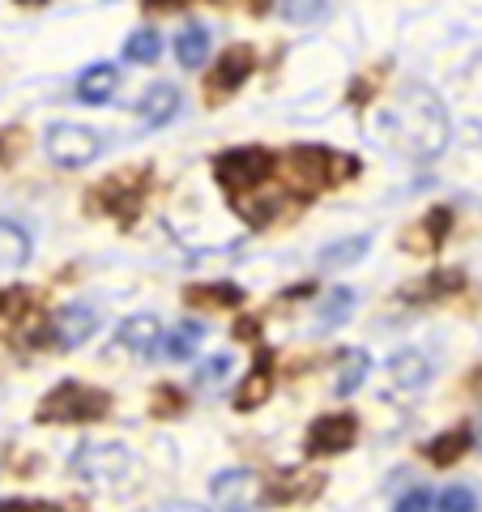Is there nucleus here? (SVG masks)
I'll return each instance as SVG.
<instances>
[{
	"mask_svg": "<svg viewBox=\"0 0 482 512\" xmlns=\"http://www.w3.org/2000/svg\"><path fill=\"white\" fill-rule=\"evenodd\" d=\"M461 286H465V274H461V269H436V274H427L423 282L401 286V299H406V303H436V299L457 295Z\"/></svg>",
	"mask_w": 482,
	"mask_h": 512,
	"instance_id": "15",
	"label": "nucleus"
},
{
	"mask_svg": "<svg viewBox=\"0 0 482 512\" xmlns=\"http://www.w3.org/2000/svg\"><path fill=\"white\" fill-rule=\"evenodd\" d=\"M227 372H231V355H214L210 363L197 367V384H218Z\"/></svg>",
	"mask_w": 482,
	"mask_h": 512,
	"instance_id": "34",
	"label": "nucleus"
},
{
	"mask_svg": "<svg viewBox=\"0 0 482 512\" xmlns=\"http://www.w3.org/2000/svg\"><path fill=\"white\" fill-rule=\"evenodd\" d=\"M111 414V393L82 380H60L39 402L35 423H99Z\"/></svg>",
	"mask_w": 482,
	"mask_h": 512,
	"instance_id": "3",
	"label": "nucleus"
},
{
	"mask_svg": "<svg viewBox=\"0 0 482 512\" xmlns=\"http://www.w3.org/2000/svg\"><path fill=\"white\" fill-rule=\"evenodd\" d=\"M201 338H205V325H201V320H184V325H175V329L167 333L163 355H167V359H175V363H184V359L197 355Z\"/></svg>",
	"mask_w": 482,
	"mask_h": 512,
	"instance_id": "24",
	"label": "nucleus"
},
{
	"mask_svg": "<svg viewBox=\"0 0 482 512\" xmlns=\"http://www.w3.org/2000/svg\"><path fill=\"white\" fill-rule=\"evenodd\" d=\"M355 175H359V158L333 154L325 146H295L286 154V180L295 184L299 197L320 192L329 184H342V180H355Z\"/></svg>",
	"mask_w": 482,
	"mask_h": 512,
	"instance_id": "2",
	"label": "nucleus"
},
{
	"mask_svg": "<svg viewBox=\"0 0 482 512\" xmlns=\"http://www.w3.org/2000/svg\"><path fill=\"white\" fill-rule=\"evenodd\" d=\"M18 5H26V9H35V5H52V0H18Z\"/></svg>",
	"mask_w": 482,
	"mask_h": 512,
	"instance_id": "39",
	"label": "nucleus"
},
{
	"mask_svg": "<svg viewBox=\"0 0 482 512\" xmlns=\"http://www.w3.org/2000/svg\"><path fill=\"white\" fill-rule=\"evenodd\" d=\"M141 512H210V508L188 504V500H175V504H154V508H141Z\"/></svg>",
	"mask_w": 482,
	"mask_h": 512,
	"instance_id": "36",
	"label": "nucleus"
},
{
	"mask_svg": "<svg viewBox=\"0 0 482 512\" xmlns=\"http://www.w3.org/2000/svg\"><path fill=\"white\" fill-rule=\"evenodd\" d=\"M440 512H478V500L470 487H444V495L436 500Z\"/></svg>",
	"mask_w": 482,
	"mask_h": 512,
	"instance_id": "32",
	"label": "nucleus"
},
{
	"mask_svg": "<svg viewBox=\"0 0 482 512\" xmlns=\"http://www.w3.org/2000/svg\"><path fill=\"white\" fill-rule=\"evenodd\" d=\"M252 69H256V52L252 47H227V52L218 56V64L210 69V82H205V94L210 99H222V94H235L239 86L252 77Z\"/></svg>",
	"mask_w": 482,
	"mask_h": 512,
	"instance_id": "10",
	"label": "nucleus"
},
{
	"mask_svg": "<svg viewBox=\"0 0 482 512\" xmlns=\"http://www.w3.org/2000/svg\"><path fill=\"white\" fill-rule=\"evenodd\" d=\"M184 303H192V308H244V286H235V282H201V286H188Z\"/></svg>",
	"mask_w": 482,
	"mask_h": 512,
	"instance_id": "19",
	"label": "nucleus"
},
{
	"mask_svg": "<svg viewBox=\"0 0 482 512\" xmlns=\"http://www.w3.org/2000/svg\"><path fill=\"white\" fill-rule=\"evenodd\" d=\"M146 197H150V167H141V171L128 167L120 175H111V180H103L99 188H90L86 205H90V214H111L124 227H133Z\"/></svg>",
	"mask_w": 482,
	"mask_h": 512,
	"instance_id": "4",
	"label": "nucleus"
},
{
	"mask_svg": "<svg viewBox=\"0 0 482 512\" xmlns=\"http://www.w3.org/2000/svg\"><path fill=\"white\" fill-rule=\"evenodd\" d=\"M43 150L56 167L77 171V167H90L94 158L103 154V137L86 124H52L43 137Z\"/></svg>",
	"mask_w": 482,
	"mask_h": 512,
	"instance_id": "6",
	"label": "nucleus"
},
{
	"mask_svg": "<svg viewBox=\"0 0 482 512\" xmlns=\"http://www.w3.org/2000/svg\"><path fill=\"white\" fill-rule=\"evenodd\" d=\"M380 128L410 158H436L448 146V111L436 99V90H427L419 82L401 86V94L380 116Z\"/></svg>",
	"mask_w": 482,
	"mask_h": 512,
	"instance_id": "1",
	"label": "nucleus"
},
{
	"mask_svg": "<svg viewBox=\"0 0 482 512\" xmlns=\"http://www.w3.org/2000/svg\"><path fill=\"white\" fill-rule=\"evenodd\" d=\"M431 376V367L427 359L419 355V350H401V355L389 359V367H384V380H389V393L393 397H410V393H419L423 384Z\"/></svg>",
	"mask_w": 482,
	"mask_h": 512,
	"instance_id": "13",
	"label": "nucleus"
},
{
	"mask_svg": "<svg viewBox=\"0 0 482 512\" xmlns=\"http://www.w3.org/2000/svg\"><path fill=\"white\" fill-rule=\"evenodd\" d=\"M137 111H141V124L163 128L167 120H175V111H180V90L175 86H154L146 99L137 103Z\"/></svg>",
	"mask_w": 482,
	"mask_h": 512,
	"instance_id": "21",
	"label": "nucleus"
},
{
	"mask_svg": "<svg viewBox=\"0 0 482 512\" xmlns=\"http://www.w3.org/2000/svg\"><path fill=\"white\" fill-rule=\"evenodd\" d=\"M367 248H372V235H355V239H342V244H329L316 261L320 269H342V265H355L359 256H367Z\"/></svg>",
	"mask_w": 482,
	"mask_h": 512,
	"instance_id": "26",
	"label": "nucleus"
},
{
	"mask_svg": "<svg viewBox=\"0 0 482 512\" xmlns=\"http://www.w3.org/2000/svg\"><path fill=\"white\" fill-rule=\"evenodd\" d=\"M141 5H146L150 13H175V9H184L188 0H141Z\"/></svg>",
	"mask_w": 482,
	"mask_h": 512,
	"instance_id": "37",
	"label": "nucleus"
},
{
	"mask_svg": "<svg viewBox=\"0 0 482 512\" xmlns=\"http://www.w3.org/2000/svg\"><path fill=\"white\" fill-rule=\"evenodd\" d=\"M273 171H278V158H273L265 146H235V150H222L214 158V175H218V184L227 192L261 188Z\"/></svg>",
	"mask_w": 482,
	"mask_h": 512,
	"instance_id": "5",
	"label": "nucleus"
},
{
	"mask_svg": "<svg viewBox=\"0 0 482 512\" xmlns=\"http://www.w3.org/2000/svg\"><path fill=\"white\" fill-rule=\"evenodd\" d=\"M474 440H482V419H478V431H474Z\"/></svg>",
	"mask_w": 482,
	"mask_h": 512,
	"instance_id": "41",
	"label": "nucleus"
},
{
	"mask_svg": "<svg viewBox=\"0 0 482 512\" xmlns=\"http://www.w3.org/2000/svg\"><path fill=\"white\" fill-rule=\"evenodd\" d=\"M0 512H69V508L43 504V500H0Z\"/></svg>",
	"mask_w": 482,
	"mask_h": 512,
	"instance_id": "35",
	"label": "nucleus"
},
{
	"mask_svg": "<svg viewBox=\"0 0 482 512\" xmlns=\"http://www.w3.org/2000/svg\"><path fill=\"white\" fill-rule=\"evenodd\" d=\"M367 372H372V359H367V350H346L342 367H337V380H333V393L337 397L359 393V384L367 380Z\"/></svg>",
	"mask_w": 482,
	"mask_h": 512,
	"instance_id": "25",
	"label": "nucleus"
},
{
	"mask_svg": "<svg viewBox=\"0 0 482 512\" xmlns=\"http://www.w3.org/2000/svg\"><path fill=\"white\" fill-rule=\"evenodd\" d=\"M116 86H120V69L116 64H90V69L77 77V99L82 103H90V107H99V103H107L111 94H116Z\"/></svg>",
	"mask_w": 482,
	"mask_h": 512,
	"instance_id": "17",
	"label": "nucleus"
},
{
	"mask_svg": "<svg viewBox=\"0 0 482 512\" xmlns=\"http://www.w3.org/2000/svg\"><path fill=\"white\" fill-rule=\"evenodd\" d=\"M325 491V474H308V470H286L265 487L269 504H295V500H312V495Z\"/></svg>",
	"mask_w": 482,
	"mask_h": 512,
	"instance_id": "14",
	"label": "nucleus"
},
{
	"mask_svg": "<svg viewBox=\"0 0 482 512\" xmlns=\"http://www.w3.org/2000/svg\"><path fill=\"white\" fill-rule=\"evenodd\" d=\"M256 333H261V325H256L252 316L248 320H235V338H256Z\"/></svg>",
	"mask_w": 482,
	"mask_h": 512,
	"instance_id": "38",
	"label": "nucleus"
},
{
	"mask_svg": "<svg viewBox=\"0 0 482 512\" xmlns=\"http://www.w3.org/2000/svg\"><path fill=\"white\" fill-rule=\"evenodd\" d=\"M470 384H474V393H482V367L474 372V380H470Z\"/></svg>",
	"mask_w": 482,
	"mask_h": 512,
	"instance_id": "40",
	"label": "nucleus"
},
{
	"mask_svg": "<svg viewBox=\"0 0 482 512\" xmlns=\"http://www.w3.org/2000/svg\"><path fill=\"white\" fill-rule=\"evenodd\" d=\"M128 448L124 444H82L77 453L69 457V470L82 478V483H111L128 470Z\"/></svg>",
	"mask_w": 482,
	"mask_h": 512,
	"instance_id": "8",
	"label": "nucleus"
},
{
	"mask_svg": "<svg viewBox=\"0 0 482 512\" xmlns=\"http://www.w3.org/2000/svg\"><path fill=\"white\" fill-rule=\"evenodd\" d=\"M431 508H436V500H431V491H427V487H414V491L401 495L393 512H431Z\"/></svg>",
	"mask_w": 482,
	"mask_h": 512,
	"instance_id": "33",
	"label": "nucleus"
},
{
	"mask_svg": "<svg viewBox=\"0 0 482 512\" xmlns=\"http://www.w3.org/2000/svg\"><path fill=\"white\" fill-rule=\"evenodd\" d=\"M470 448H474V431H470V427H453V431H440L436 440H427L423 453H427L431 466L448 470V466H457V461L470 453Z\"/></svg>",
	"mask_w": 482,
	"mask_h": 512,
	"instance_id": "16",
	"label": "nucleus"
},
{
	"mask_svg": "<svg viewBox=\"0 0 482 512\" xmlns=\"http://www.w3.org/2000/svg\"><path fill=\"white\" fill-rule=\"evenodd\" d=\"M205 56H210V30L205 26H184L180 35H175V60H180L184 69H201Z\"/></svg>",
	"mask_w": 482,
	"mask_h": 512,
	"instance_id": "22",
	"label": "nucleus"
},
{
	"mask_svg": "<svg viewBox=\"0 0 482 512\" xmlns=\"http://www.w3.org/2000/svg\"><path fill=\"white\" fill-rule=\"evenodd\" d=\"M329 9V0H278V13L286 22H316Z\"/></svg>",
	"mask_w": 482,
	"mask_h": 512,
	"instance_id": "29",
	"label": "nucleus"
},
{
	"mask_svg": "<svg viewBox=\"0 0 482 512\" xmlns=\"http://www.w3.org/2000/svg\"><path fill=\"white\" fill-rule=\"evenodd\" d=\"M0 158H5V137H0Z\"/></svg>",
	"mask_w": 482,
	"mask_h": 512,
	"instance_id": "42",
	"label": "nucleus"
},
{
	"mask_svg": "<svg viewBox=\"0 0 482 512\" xmlns=\"http://www.w3.org/2000/svg\"><path fill=\"white\" fill-rule=\"evenodd\" d=\"M26 261H30V235H26V227L0 218V274H18Z\"/></svg>",
	"mask_w": 482,
	"mask_h": 512,
	"instance_id": "20",
	"label": "nucleus"
},
{
	"mask_svg": "<svg viewBox=\"0 0 482 512\" xmlns=\"http://www.w3.org/2000/svg\"><path fill=\"white\" fill-rule=\"evenodd\" d=\"M359 436V419L350 410L342 414H325L308 427V440H303V453L308 457H333V453H346Z\"/></svg>",
	"mask_w": 482,
	"mask_h": 512,
	"instance_id": "9",
	"label": "nucleus"
},
{
	"mask_svg": "<svg viewBox=\"0 0 482 512\" xmlns=\"http://www.w3.org/2000/svg\"><path fill=\"white\" fill-rule=\"evenodd\" d=\"M94 329H99V312L90 303H69V308H60L52 316V342L60 350H77L82 342H90Z\"/></svg>",
	"mask_w": 482,
	"mask_h": 512,
	"instance_id": "11",
	"label": "nucleus"
},
{
	"mask_svg": "<svg viewBox=\"0 0 482 512\" xmlns=\"http://www.w3.org/2000/svg\"><path fill=\"white\" fill-rule=\"evenodd\" d=\"M116 338H120L124 350H133V355H150V350L163 342V325H158V316L141 312V316H128V320H124Z\"/></svg>",
	"mask_w": 482,
	"mask_h": 512,
	"instance_id": "18",
	"label": "nucleus"
},
{
	"mask_svg": "<svg viewBox=\"0 0 482 512\" xmlns=\"http://www.w3.org/2000/svg\"><path fill=\"white\" fill-rule=\"evenodd\" d=\"M180 410H184V393L175 389V384H158L154 389V414L158 419H175Z\"/></svg>",
	"mask_w": 482,
	"mask_h": 512,
	"instance_id": "31",
	"label": "nucleus"
},
{
	"mask_svg": "<svg viewBox=\"0 0 482 512\" xmlns=\"http://www.w3.org/2000/svg\"><path fill=\"white\" fill-rule=\"evenodd\" d=\"M448 231H453V210H448V205H436V210L427 214V222H423L427 248H440L444 239H448Z\"/></svg>",
	"mask_w": 482,
	"mask_h": 512,
	"instance_id": "30",
	"label": "nucleus"
},
{
	"mask_svg": "<svg viewBox=\"0 0 482 512\" xmlns=\"http://www.w3.org/2000/svg\"><path fill=\"white\" fill-rule=\"evenodd\" d=\"M210 500L218 512H256L265 504V487L252 470H222L210 483Z\"/></svg>",
	"mask_w": 482,
	"mask_h": 512,
	"instance_id": "7",
	"label": "nucleus"
},
{
	"mask_svg": "<svg viewBox=\"0 0 482 512\" xmlns=\"http://www.w3.org/2000/svg\"><path fill=\"white\" fill-rule=\"evenodd\" d=\"M350 308H355V291L350 286H337V291H329L325 299V308H320V329H333V325H342V320L350 316Z\"/></svg>",
	"mask_w": 482,
	"mask_h": 512,
	"instance_id": "28",
	"label": "nucleus"
},
{
	"mask_svg": "<svg viewBox=\"0 0 482 512\" xmlns=\"http://www.w3.org/2000/svg\"><path fill=\"white\" fill-rule=\"evenodd\" d=\"M124 56L133 64H154L163 56V39H158V30H133L124 43Z\"/></svg>",
	"mask_w": 482,
	"mask_h": 512,
	"instance_id": "27",
	"label": "nucleus"
},
{
	"mask_svg": "<svg viewBox=\"0 0 482 512\" xmlns=\"http://www.w3.org/2000/svg\"><path fill=\"white\" fill-rule=\"evenodd\" d=\"M39 316V295L30 286H9L0 295V320L5 325H22V320H35Z\"/></svg>",
	"mask_w": 482,
	"mask_h": 512,
	"instance_id": "23",
	"label": "nucleus"
},
{
	"mask_svg": "<svg viewBox=\"0 0 482 512\" xmlns=\"http://www.w3.org/2000/svg\"><path fill=\"white\" fill-rule=\"evenodd\" d=\"M273 389H278V372H273V355L269 350H256V363H252V372L244 376V384H239V393H235V410L239 414H248V410H261Z\"/></svg>",
	"mask_w": 482,
	"mask_h": 512,
	"instance_id": "12",
	"label": "nucleus"
}]
</instances>
